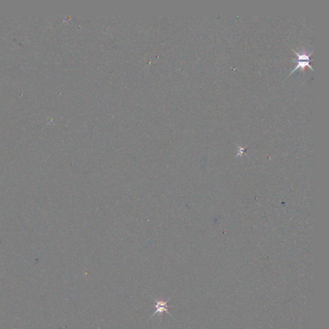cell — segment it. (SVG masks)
<instances>
[{
  "instance_id": "obj_1",
  "label": "cell",
  "mask_w": 329,
  "mask_h": 329,
  "mask_svg": "<svg viewBox=\"0 0 329 329\" xmlns=\"http://www.w3.org/2000/svg\"><path fill=\"white\" fill-rule=\"evenodd\" d=\"M151 297L153 298L154 300V302H155V305H154V307L156 308V311L154 312V314H153L150 317H149V320H150V319H151L152 317H153V316H154L155 315H156L157 314H158L159 316H161V315L162 314V313H164V312L167 313L169 316H172V315L170 314V313L168 312V308H167L168 307H171V305H168L167 303H168V302L169 301L171 300V298L172 296H171L170 298H169L168 299V300H166V301H163V300H157L156 298H154L153 296H151Z\"/></svg>"
},
{
  "instance_id": "obj_2",
  "label": "cell",
  "mask_w": 329,
  "mask_h": 329,
  "mask_svg": "<svg viewBox=\"0 0 329 329\" xmlns=\"http://www.w3.org/2000/svg\"><path fill=\"white\" fill-rule=\"evenodd\" d=\"M293 61L296 63L297 64L295 67V68L293 69V70L291 72V73L288 75V77L290 75H291L292 73H293L297 69H303L305 67H308L311 69H312L313 71H314V69L313 68V67L310 65V62L308 61H303V60H296V59H294Z\"/></svg>"
}]
</instances>
